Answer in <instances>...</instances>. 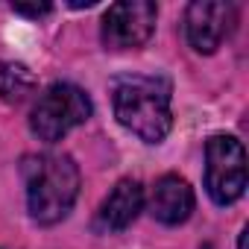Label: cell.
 I'll use <instances>...</instances> for the list:
<instances>
[{
	"label": "cell",
	"instance_id": "6da1fadb",
	"mask_svg": "<svg viewBox=\"0 0 249 249\" xmlns=\"http://www.w3.org/2000/svg\"><path fill=\"white\" fill-rule=\"evenodd\" d=\"M30 217L41 226H53L68 217L79 196V167L65 153H41L24 161Z\"/></svg>",
	"mask_w": 249,
	"mask_h": 249
},
{
	"label": "cell",
	"instance_id": "7a4b0ae2",
	"mask_svg": "<svg viewBox=\"0 0 249 249\" xmlns=\"http://www.w3.org/2000/svg\"><path fill=\"white\" fill-rule=\"evenodd\" d=\"M114 117L147 144L167 138L173 126L170 114V82L153 76H120L114 82Z\"/></svg>",
	"mask_w": 249,
	"mask_h": 249
},
{
	"label": "cell",
	"instance_id": "3957f363",
	"mask_svg": "<svg viewBox=\"0 0 249 249\" xmlns=\"http://www.w3.org/2000/svg\"><path fill=\"white\" fill-rule=\"evenodd\" d=\"M91 117V100L79 85L56 82L50 85L33 106L30 114V129L38 141L56 144L62 141L73 126L85 123Z\"/></svg>",
	"mask_w": 249,
	"mask_h": 249
},
{
	"label": "cell",
	"instance_id": "277c9868",
	"mask_svg": "<svg viewBox=\"0 0 249 249\" xmlns=\"http://www.w3.org/2000/svg\"><path fill=\"white\" fill-rule=\"evenodd\" d=\"M205 191L217 205H231L246 191V150L234 135H214L205 144Z\"/></svg>",
	"mask_w": 249,
	"mask_h": 249
},
{
	"label": "cell",
	"instance_id": "5b68a950",
	"mask_svg": "<svg viewBox=\"0 0 249 249\" xmlns=\"http://www.w3.org/2000/svg\"><path fill=\"white\" fill-rule=\"evenodd\" d=\"M156 3L150 0H120L103 15V44L108 50H132L150 41L156 30Z\"/></svg>",
	"mask_w": 249,
	"mask_h": 249
},
{
	"label": "cell",
	"instance_id": "8992f818",
	"mask_svg": "<svg viewBox=\"0 0 249 249\" xmlns=\"http://www.w3.org/2000/svg\"><path fill=\"white\" fill-rule=\"evenodd\" d=\"M234 6L217 0H196L185 12V36L196 53H214L231 30Z\"/></svg>",
	"mask_w": 249,
	"mask_h": 249
},
{
	"label": "cell",
	"instance_id": "52a82bcc",
	"mask_svg": "<svg viewBox=\"0 0 249 249\" xmlns=\"http://www.w3.org/2000/svg\"><path fill=\"white\" fill-rule=\"evenodd\" d=\"M150 211L159 223L164 226H179L191 217L194 211V188L176 176V173H167L156 182L153 188V196H150Z\"/></svg>",
	"mask_w": 249,
	"mask_h": 249
},
{
	"label": "cell",
	"instance_id": "ba28073f",
	"mask_svg": "<svg viewBox=\"0 0 249 249\" xmlns=\"http://www.w3.org/2000/svg\"><path fill=\"white\" fill-rule=\"evenodd\" d=\"M144 208V188L138 179H120L100 208V226L108 231H123Z\"/></svg>",
	"mask_w": 249,
	"mask_h": 249
},
{
	"label": "cell",
	"instance_id": "9c48e42d",
	"mask_svg": "<svg viewBox=\"0 0 249 249\" xmlns=\"http://www.w3.org/2000/svg\"><path fill=\"white\" fill-rule=\"evenodd\" d=\"M36 91V76L27 65L0 62V100L3 103H24Z\"/></svg>",
	"mask_w": 249,
	"mask_h": 249
},
{
	"label": "cell",
	"instance_id": "30bf717a",
	"mask_svg": "<svg viewBox=\"0 0 249 249\" xmlns=\"http://www.w3.org/2000/svg\"><path fill=\"white\" fill-rule=\"evenodd\" d=\"M12 9L18 12V15H30V18H41V15H47L53 6L50 3H12Z\"/></svg>",
	"mask_w": 249,
	"mask_h": 249
},
{
	"label": "cell",
	"instance_id": "8fae6325",
	"mask_svg": "<svg viewBox=\"0 0 249 249\" xmlns=\"http://www.w3.org/2000/svg\"><path fill=\"white\" fill-rule=\"evenodd\" d=\"M246 234H249V231L243 229V231H240V237H237V249H246Z\"/></svg>",
	"mask_w": 249,
	"mask_h": 249
}]
</instances>
